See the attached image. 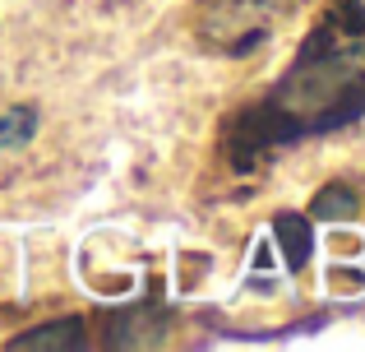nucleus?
<instances>
[{
  "instance_id": "nucleus-1",
  "label": "nucleus",
  "mask_w": 365,
  "mask_h": 352,
  "mask_svg": "<svg viewBox=\"0 0 365 352\" xmlns=\"http://www.w3.org/2000/svg\"><path fill=\"white\" fill-rule=\"evenodd\" d=\"M365 116V0H329L292 65L232 111L222 158L232 172H259L273 154L314 135L347 130Z\"/></svg>"
},
{
  "instance_id": "nucleus-2",
  "label": "nucleus",
  "mask_w": 365,
  "mask_h": 352,
  "mask_svg": "<svg viewBox=\"0 0 365 352\" xmlns=\"http://www.w3.org/2000/svg\"><path fill=\"white\" fill-rule=\"evenodd\" d=\"M268 5L273 0H232L213 24V46L222 51H250L268 37Z\"/></svg>"
},
{
  "instance_id": "nucleus-3",
  "label": "nucleus",
  "mask_w": 365,
  "mask_h": 352,
  "mask_svg": "<svg viewBox=\"0 0 365 352\" xmlns=\"http://www.w3.org/2000/svg\"><path fill=\"white\" fill-rule=\"evenodd\" d=\"M9 348L14 352H79V348H88V320L83 316H65V320H46V325H37V329H28V334H19V338H9Z\"/></svg>"
},
{
  "instance_id": "nucleus-4",
  "label": "nucleus",
  "mask_w": 365,
  "mask_h": 352,
  "mask_svg": "<svg viewBox=\"0 0 365 352\" xmlns=\"http://www.w3.org/2000/svg\"><path fill=\"white\" fill-rule=\"evenodd\" d=\"M107 343L116 348H134V343H162V334H167V316H158V311H116V316H107Z\"/></svg>"
},
{
  "instance_id": "nucleus-5",
  "label": "nucleus",
  "mask_w": 365,
  "mask_h": 352,
  "mask_svg": "<svg viewBox=\"0 0 365 352\" xmlns=\"http://www.w3.org/2000/svg\"><path fill=\"white\" fill-rule=\"evenodd\" d=\"M273 236H277V246H282L287 269L301 273L305 264H310V255H314V227H310V218H305V213H277L273 218Z\"/></svg>"
},
{
  "instance_id": "nucleus-6",
  "label": "nucleus",
  "mask_w": 365,
  "mask_h": 352,
  "mask_svg": "<svg viewBox=\"0 0 365 352\" xmlns=\"http://www.w3.org/2000/svg\"><path fill=\"white\" fill-rule=\"evenodd\" d=\"M361 208V195L351 181H333V186H324L319 195H314L310 204V218H319V223H347V218H356Z\"/></svg>"
},
{
  "instance_id": "nucleus-7",
  "label": "nucleus",
  "mask_w": 365,
  "mask_h": 352,
  "mask_svg": "<svg viewBox=\"0 0 365 352\" xmlns=\"http://www.w3.org/2000/svg\"><path fill=\"white\" fill-rule=\"evenodd\" d=\"M33 130H37V111L33 107H9V111H0V154H5V149L28 144V139H33Z\"/></svg>"
}]
</instances>
